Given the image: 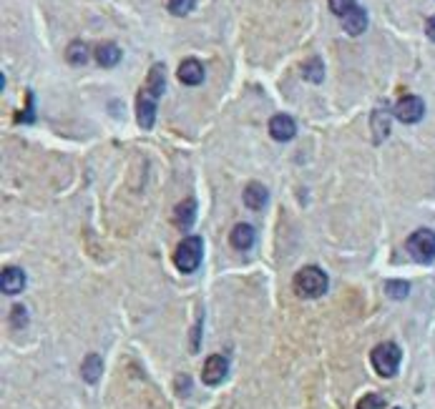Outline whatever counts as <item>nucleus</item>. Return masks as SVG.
<instances>
[{"mask_svg":"<svg viewBox=\"0 0 435 409\" xmlns=\"http://www.w3.org/2000/svg\"><path fill=\"white\" fill-rule=\"evenodd\" d=\"M295 292L302 299H317L327 292V274L320 266H304V269L297 271Z\"/></svg>","mask_w":435,"mask_h":409,"instance_id":"nucleus-1","label":"nucleus"},{"mask_svg":"<svg viewBox=\"0 0 435 409\" xmlns=\"http://www.w3.org/2000/svg\"><path fill=\"white\" fill-rule=\"evenodd\" d=\"M400 359H403V354H400V347H398V344H392V342L377 344L375 349H372V354H370L372 369H375L380 377H385V379H390V377H395V374H398Z\"/></svg>","mask_w":435,"mask_h":409,"instance_id":"nucleus-2","label":"nucleus"},{"mask_svg":"<svg viewBox=\"0 0 435 409\" xmlns=\"http://www.w3.org/2000/svg\"><path fill=\"white\" fill-rule=\"evenodd\" d=\"M201 254H204V242L201 236H186L181 239V244L174 251V264L181 274H192V271L199 269Z\"/></svg>","mask_w":435,"mask_h":409,"instance_id":"nucleus-3","label":"nucleus"},{"mask_svg":"<svg viewBox=\"0 0 435 409\" xmlns=\"http://www.w3.org/2000/svg\"><path fill=\"white\" fill-rule=\"evenodd\" d=\"M408 254L413 256L418 264L435 261V231L430 229H418L408 236Z\"/></svg>","mask_w":435,"mask_h":409,"instance_id":"nucleus-4","label":"nucleus"},{"mask_svg":"<svg viewBox=\"0 0 435 409\" xmlns=\"http://www.w3.org/2000/svg\"><path fill=\"white\" fill-rule=\"evenodd\" d=\"M425 116V103L421 95H405L395 103V118L403 124H418Z\"/></svg>","mask_w":435,"mask_h":409,"instance_id":"nucleus-5","label":"nucleus"},{"mask_svg":"<svg viewBox=\"0 0 435 409\" xmlns=\"http://www.w3.org/2000/svg\"><path fill=\"white\" fill-rule=\"evenodd\" d=\"M227 374H229L227 357H221V354H212V357L204 362L201 379H204V384H209V387H216V384H221V382L227 379Z\"/></svg>","mask_w":435,"mask_h":409,"instance_id":"nucleus-6","label":"nucleus"},{"mask_svg":"<svg viewBox=\"0 0 435 409\" xmlns=\"http://www.w3.org/2000/svg\"><path fill=\"white\" fill-rule=\"evenodd\" d=\"M136 118H139V126L144 131L154 128L156 121V98L146 91H141L139 98H136Z\"/></svg>","mask_w":435,"mask_h":409,"instance_id":"nucleus-7","label":"nucleus"},{"mask_svg":"<svg viewBox=\"0 0 435 409\" xmlns=\"http://www.w3.org/2000/svg\"><path fill=\"white\" fill-rule=\"evenodd\" d=\"M269 133H272L274 141H292L297 133L295 118L287 116V113H277V116H272V121H269Z\"/></svg>","mask_w":435,"mask_h":409,"instance_id":"nucleus-8","label":"nucleus"},{"mask_svg":"<svg viewBox=\"0 0 435 409\" xmlns=\"http://www.w3.org/2000/svg\"><path fill=\"white\" fill-rule=\"evenodd\" d=\"M23 286H25V274H23V269H18V266H5L3 274H0V289H3V294L15 296V294L23 292Z\"/></svg>","mask_w":435,"mask_h":409,"instance_id":"nucleus-9","label":"nucleus"},{"mask_svg":"<svg viewBox=\"0 0 435 409\" xmlns=\"http://www.w3.org/2000/svg\"><path fill=\"white\" fill-rule=\"evenodd\" d=\"M144 91L154 95L156 101L166 93V66L164 63H154L151 66V71L146 75V83H144Z\"/></svg>","mask_w":435,"mask_h":409,"instance_id":"nucleus-10","label":"nucleus"},{"mask_svg":"<svg viewBox=\"0 0 435 409\" xmlns=\"http://www.w3.org/2000/svg\"><path fill=\"white\" fill-rule=\"evenodd\" d=\"M194 221H197V201H194V198H184V201L174 209V224H177V229H181V231H189V229L194 226Z\"/></svg>","mask_w":435,"mask_h":409,"instance_id":"nucleus-11","label":"nucleus"},{"mask_svg":"<svg viewBox=\"0 0 435 409\" xmlns=\"http://www.w3.org/2000/svg\"><path fill=\"white\" fill-rule=\"evenodd\" d=\"M179 81L184 83V86H199L204 81V66L197 58H186L179 66Z\"/></svg>","mask_w":435,"mask_h":409,"instance_id":"nucleus-12","label":"nucleus"},{"mask_svg":"<svg viewBox=\"0 0 435 409\" xmlns=\"http://www.w3.org/2000/svg\"><path fill=\"white\" fill-rule=\"evenodd\" d=\"M342 28H345V33H350V36H362L365 28H368V10L360 5L355 8V10H350V13L342 18Z\"/></svg>","mask_w":435,"mask_h":409,"instance_id":"nucleus-13","label":"nucleus"},{"mask_svg":"<svg viewBox=\"0 0 435 409\" xmlns=\"http://www.w3.org/2000/svg\"><path fill=\"white\" fill-rule=\"evenodd\" d=\"M254 239H257V234H254V229H252L249 224H236V226L232 229V234H229V242H232V246H234L236 251L252 248L254 246Z\"/></svg>","mask_w":435,"mask_h":409,"instance_id":"nucleus-14","label":"nucleus"},{"mask_svg":"<svg viewBox=\"0 0 435 409\" xmlns=\"http://www.w3.org/2000/svg\"><path fill=\"white\" fill-rule=\"evenodd\" d=\"M267 189L262 186V183L252 181L247 189H244V204H247V209H252V211H259V209H265L267 206Z\"/></svg>","mask_w":435,"mask_h":409,"instance_id":"nucleus-15","label":"nucleus"},{"mask_svg":"<svg viewBox=\"0 0 435 409\" xmlns=\"http://www.w3.org/2000/svg\"><path fill=\"white\" fill-rule=\"evenodd\" d=\"M81 374L89 384H96V382L101 379V374H104V359L98 357V354H89V357L83 359Z\"/></svg>","mask_w":435,"mask_h":409,"instance_id":"nucleus-16","label":"nucleus"},{"mask_svg":"<svg viewBox=\"0 0 435 409\" xmlns=\"http://www.w3.org/2000/svg\"><path fill=\"white\" fill-rule=\"evenodd\" d=\"M96 60H98V66L113 68L118 60H121V48H118L116 43H101L96 48Z\"/></svg>","mask_w":435,"mask_h":409,"instance_id":"nucleus-17","label":"nucleus"},{"mask_svg":"<svg viewBox=\"0 0 435 409\" xmlns=\"http://www.w3.org/2000/svg\"><path fill=\"white\" fill-rule=\"evenodd\" d=\"M89 58H91L89 45L83 43V40H74V43L66 48V60L71 63V66H86Z\"/></svg>","mask_w":435,"mask_h":409,"instance_id":"nucleus-18","label":"nucleus"},{"mask_svg":"<svg viewBox=\"0 0 435 409\" xmlns=\"http://www.w3.org/2000/svg\"><path fill=\"white\" fill-rule=\"evenodd\" d=\"M372 131H375L377 143H380L385 136H390V113H388V110L377 108L375 113H372Z\"/></svg>","mask_w":435,"mask_h":409,"instance_id":"nucleus-19","label":"nucleus"},{"mask_svg":"<svg viewBox=\"0 0 435 409\" xmlns=\"http://www.w3.org/2000/svg\"><path fill=\"white\" fill-rule=\"evenodd\" d=\"M304 81H312V83H322V78H325V68H322V60L315 56V58H310L307 63H304Z\"/></svg>","mask_w":435,"mask_h":409,"instance_id":"nucleus-20","label":"nucleus"},{"mask_svg":"<svg viewBox=\"0 0 435 409\" xmlns=\"http://www.w3.org/2000/svg\"><path fill=\"white\" fill-rule=\"evenodd\" d=\"M385 292H388V296H392V299H405L408 294H410V284H408V281H388V284H385Z\"/></svg>","mask_w":435,"mask_h":409,"instance_id":"nucleus-21","label":"nucleus"},{"mask_svg":"<svg viewBox=\"0 0 435 409\" xmlns=\"http://www.w3.org/2000/svg\"><path fill=\"white\" fill-rule=\"evenodd\" d=\"M166 5H169V10L174 15H189L194 10V5H197V0H166Z\"/></svg>","mask_w":435,"mask_h":409,"instance_id":"nucleus-22","label":"nucleus"},{"mask_svg":"<svg viewBox=\"0 0 435 409\" xmlns=\"http://www.w3.org/2000/svg\"><path fill=\"white\" fill-rule=\"evenodd\" d=\"M355 8H357L355 0H330V10L337 15V18H345V15L350 13V10H355Z\"/></svg>","mask_w":435,"mask_h":409,"instance_id":"nucleus-23","label":"nucleus"},{"mask_svg":"<svg viewBox=\"0 0 435 409\" xmlns=\"http://www.w3.org/2000/svg\"><path fill=\"white\" fill-rule=\"evenodd\" d=\"M385 407V399L380 395H365L357 402V409H383Z\"/></svg>","mask_w":435,"mask_h":409,"instance_id":"nucleus-24","label":"nucleus"},{"mask_svg":"<svg viewBox=\"0 0 435 409\" xmlns=\"http://www.w3.org/2000/svg\"><path fill=\"white\" fill-rule=\"evenodd\" d=\"M10 322H13V327H23V324H28V312H25V307H15L13 314H10Z\"/></svg>","mask_w":435,"mask_h":409,"instance_id":"nucleus-25","label":"nucleus"},{"mask_svg":"<svg viewBox=\"0 0 435 409\" xmlns=\"http://www.w3.org/2000/svg\"><path fill=\"white\" fill-rule=\"evenodd\" d=\"M425 33H428L430 40H435V15L428 18V23H425Z\"/></svg>","mask_w":435,"mask_h":409,"instance_id":"nucleus-26","label":"nucleus"},{"mask_svg":"<svg viewBox=\"0 0 435 409\" xmlns=\"http://www.w3.org/2000/svg\"><path fill=\"white\" fill-rule=\"evenodd\" d=\"M395 409H400V407H395Z\"/></svg>","mask_w":435,"mask_h":409,"instance_id":"nucleus-27","label":"nucleus"}]
</instances>
